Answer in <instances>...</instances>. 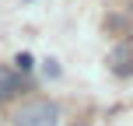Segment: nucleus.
<instances>
[{"label": "nucleus", "instance_id": "nucleus-3", "mask_svg": "<svg viewBox=\"0 0 133 126\" xmlns=\"http://www.w3.org/2000/svg\"><path fill=\"white\" fill-rule=\"evenodd\" d=\"M126 60H130V49H126V46H119V49H116V53H112V70L119 74V77H126V74L133 70V67H130Z\"/></svg>", "mask_w": 133, "mask_h": 126}, {"label": "nucleus", "instance_id": "nucleus-1", "mask_svg": "<svg viewBox=\"0 0 133 126\" xmlns=\"http://www.w3.org/2000/svg\"><path fill=\"white\" fill-rule=\"evenodd\" d=\"M14 126H60V105L56 102H28V105L18 109L14 116Z\"/></svg>", "mask_w": 133, "mask_h": 126}, {"label": "nucleus", "instance_id": "nucleus-2", "mask_svg": "<svg viewBox=\"0 0 133 126\" xmlns=\"http://www.w3.org/2000/svg\"><path fill=\"white\" fill-rule=\"evenodd\" d=\"M14 91H18V77H14L7 67H0V102L14 98Z\"/></svg>", "mask_w": 133, "mask_h": 126}, {"label": "nucleus", "instance_id": "nucleus-4", "mask_svg": "<svg viewBox=\"0 0 133 126\" xmlns=\"http://www.w3.org/2000/svg\"><path fill=\"white\" fill-rule=\"evenodd\" d=\"M14 67H18L21 74H25V70H32V67H35V60H32V53H18V56H14Z\"/></svg>", "mask_w": 133, "mask_h": 126}, {"label": "nucleus", "instance_id": "nucleus-5", "mask_svg": "<svg viewBox=\"0 0 133 126\" xmlns=\"http://www.w3.org/2000/svg\"><path fill=\"white\" fill-rule=\"evenodd\" d=\"M46 77H60V67H56V60H46Z\"/></svg>", "mask_w": 133, "mask_h": 126}]
</instances>
